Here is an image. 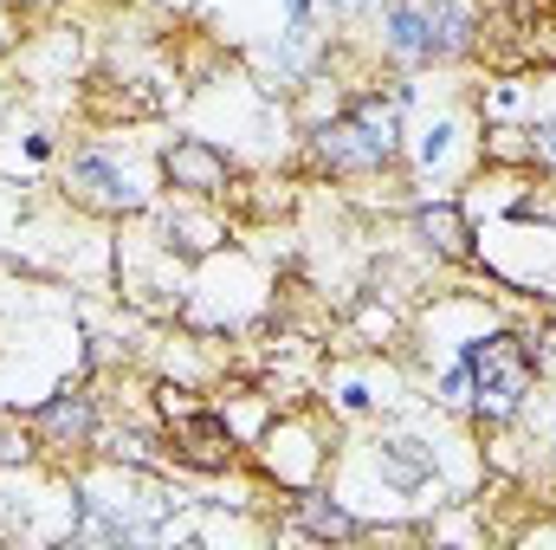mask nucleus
<instances>
[{
	"instance_id": "ddd939ff",
	"label": "nucleus",
	"mask_w": 556,
	"mask_h": 550,
	"mask_svg": "<svg viewBox=\"0 0 556 550\" xmlns=\"http://www.w3.org/2000/svg\"><path fill=\"white\" fill-rule=\"evenodd\" d=\"M466 396H472V363H466V357H453V363L433 376V409L466 414Z\"/></svg>"
},
{
	"instance_id": "9b49d317",
	"label": "nucleus",
	"mask_w": 556,
	"mask_h": 550,
	"mask_svg": "<svg viewBox=\"0 0 556 550\" xmlns=\"http://www.w3.org/2000/svg\"><path fill=\"white\" fill-rule=\"evenodd\" d=\"M479 59V0H420L415 72H453Z\"/></svg>"
},
{
	"instance_id": "0eeeda50",
	"label": "nucleus",
	"mask_w": 556,
	"mask_h": 550,
	"mask_svg": "<svg viewBox=\"0 0 556 550\" xmlns=\"http://www.w3.org/2000/svg\"><path fill=\"white\" fill-rule=\"evenodd\" d=\"M142 227L181 260V266H207L233 247V221L220 214V201H188V195H155V208L142 214Z\"/></svg>"
},
{
	"instance_id": "f257e3e1",
	"label": "nucleus",
	"mask_w": 556,
	"mask_h": 550,
	"mask_svg": "<svg viewBox=\"0 0 556 550\" xmlns=\"http://www.w3.org/2000/svg\"><path fill=\"white\" fill-rule=\"evenodd\" d=\"M415 104V85L408 72L382 85H356L330 104V117H317L304 130V175L311 182H382V175H402L408 162V124L402 111Z\"/></svg>"
},
{
	"instance_id": "1a4fd4ad",
	"label": "nucleus",
	"mask_w": 556,
	"mask_h": 550,
	"mask_svg": "<svg viewBox=\"0 0 556 550\" xmlns=\"http://www.w3.org/2000/svg\"><path fill=\"white\" fill-rule=\"evenodd\" d=\"M363 447H369V473L382 479V492L415 505L420 492L440 486V447L427 434H415V427H376Z\"/></svg>"
},
{
	"instance_id": "f03ea898",
	"label": "nucleus",
	"mask_w": 556,
	"mask_h": 550,
	"mask_svg": "<svg viewBox=\"0 0 556 550\" xmlns=\"http://www.w3.org/2000/svg\"><path fill=\"white\" fill-rule=\"evenodd\" d=\"M59 201L91 214V221H111V227H130L155 208L162 195V175H155V149H111V142H72L59 155Z\"/></svg>"
},
{
	"instance_id": "39448f33",
	"label": "nucleus",
	"mask_w": 556,
	"mask_h": 550,
	"mask_svg": "<svg viewBox=\"0 0 556 550\" xmlns=\"http://www.w3.org/2000/svg\"><path fill=\"white\" fill-rule=\"evenodd\" d=\"M26 421V434H33V447H39V460H52V466H91L98 453H104V396L91 389V376H65L52 396H39L33 409H20Z\"/></svg>"
},
{
	"instance_id": "7ed1b4c3",
	"label": "nucleus",
	"mask_w": 556,
	"mask_h": 550,
	"mask_svg": "<svg viewBox=\"0 0 556 550\" xmlns=\"http://www.w3.org/2000/svg\"><path fill=\"white\" fill-rule=\"evenodd\" d=\"M453 357L472 363L466 414H472L479 427H511L518 414L531 409V396H538V370H531V350H525L518 324H479V330L453 337Z\"/></svg>"
},
{
	"instance_id": "20e7f679",
	"label": "nucleus",
	"mask_w": 556,
	"mask_h": 550,
	"mask_svg": "<svg viewBox=\"0 0 556 550\" xmlns=\"http://www.w3.org/2000/svg\"><path fill=\"white\" fill-rule=\"evenodd\" d=\"M155 421H162L168 466H181L194 479H220V473L247 466V440H240L233 414L220 409V402H201L181 383H155Z\"/></svg>"
},
{
	"instance_id": "a211bd4d",
	"label": "nucleus",
	"mask_w": 556,
	"mask_h": 550,
	"mask_svg": "<svg viewBox=\"0 0 556 550\" xmlns=\"http://www.w3.org/2000/svg\"><path fill=\"white\" fill-rule=\"evenodd\" d=\"M20 149H26V155H33V162H52V155H59V142L46 137V130H33V137L20 142Z\"/></svg>"
},
{
	"instance_id": "9d476101",
	"label": "nucleus",
	"mask_w": 556,
	"mask_h": 550,
	"mask_svg": "<svg viewBox=\"0 0 556 550\" xmlns=\"http://www.w3.org/2000/svg\"><path fill=\"white\" fill-rule=\"evenodd\" d=\"M285 525L298 532V538H317V545H356V538H382V532H395V525H382V518H363L343 492H330V486H298V492H285Z\"/></svg>"
},
{
	"instance_id": "423d86ee",
	"label": "nucleus",
	"mask_w": 556,
	"mask_h": 550,
	"mask_svg": "<svg viewBox=\"0 0 556 550\" xmlns=\"http://www.w3.org/2000/svg\"><path fill=\"white\" fill-rule=\"evenodd\" d=\"M155 175H162V195H188V201H233L240 195L233 149H220L214 137H194V130L155 142Z\"/></svg>"
},
{
	"instance_id": "6e6552de",
	"label": "nucleus",
	"mask_w": 556,
	"mask_h": 550,
	"mask_svg": "<svg viewBox=\"0 0 556 550\" xmlns=\"http://www.w3.org/2000/svg\"><path fill=\"white\" fill-rule=\"evenodd\" d=\"M402 227H408L415 253L433 260V266H472L479 260V221H472V208L459 195H420V201H408Z\"/></svg>"
},
{
	"instance_id": "f3484780",
	"label": "nucleus",
	"mask_w": 556,
	"mask_h": 550,
	"mask_svg": "<svg viewBox=\"0 0 556 550\" xmlns=\"http://www.w3.org/2000/svg\"><path fill=\"white\" fill-rule=\"evenodd\" d=\"M278 13H285L291 26H317V0H278Z\"/></svg>"
},
{
	"instance_id": "4468645a",
	"label": "nucleus",
	"mask_w": 556,
	"mask_h": 550,
	"mask_svg": "<svg viewBox=\"0 0 556 550\" xmlns=\"http://www.w3.org/2000/svg\"><path fill=\"white\" fill-rule=\"evenodd\" d=\"M33 460H39V447H33V434H26V421L0 409V473H13V466H33Z\"/></svg>"
},
{
	"instance_id": "2eb2a0df",
	"label": "nucleus",
	"mask_w": 556,
	"mask_h": 550,
	"mask_svg": "<svg viewBox=\"0 0 556 550\" xmlns=\"http://www.w3.org/2000/svg\"><path fill=\"white\" fill-rule=\"evenodd\" d=\"M382 402H376V389L369 383H343L337 389V414H376Z\"/></svg>"
},
{
	"instance_id": "f8f14e48",
	"label": "nucleus",
	"mask_w": 556,
	"mask_h": 550,
	"mask_svg": "<svg viewBox=\"0 0 556 550\" xmlns=\"http://www.w3.org/2000/svg\"><path fill=\"white\" fill-rule=\"evenodd\" d=\"M453 149H472V155H479V137L466 130L459 111H440L433 124H420V137H408V162H415L420 175H440V168L453 162Z\"/></svg>"
},
{
	"instance_id": "dca6fc26",
	"label": "nucleus",
	"mask_w": 556,
	"mask_h": 550,
	"mask_svg": "<svg viewBox=\"0 0 556 550\" xmlns=\"http://www.w3.org/2000/svg\"><path fill=\"white\" fill-rule=\"evenodd\" d=\"M317 7H324L330 20H369V13H376L382 0H317Z\"/></svg>"
}]
</instances>
